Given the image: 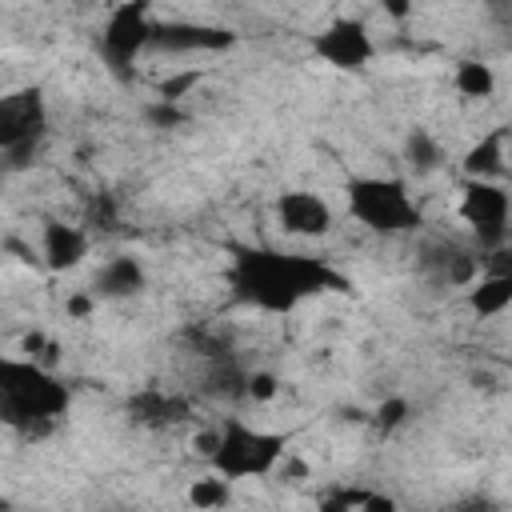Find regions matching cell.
<instances>
[{
  "label": "cell",
  "instance_id": "6",
  "mask_svg": "<svg viewBox=\"0 0 512 512\" xmlns=\"http://www.w3.org/2000/svg\"><path fill=\"white\" fill-rule=\"evenodd\" d=\"M152 28H156V12L144 0H128V4H116L108 12L96 48H100L104 68L120 84H128L136 76V60L152 48Z\"/></svg>",
  "mask_w": 512,
  "mask_h": 512
},
{
  "label": "cell",
  "instance_id": "4",
  "mask_svg": "<svg viewBox=\"0 0 512 512\" xmlns=\"http://www.w3.org/2000/svg\"><path fill=\"white\" fill-rule=\"evenodd\" d=\"M344 196L348 212L376 236H404L424 224V212L400 176H352Z\"/></svg>",
  "mask_w": 512,
  "mask_h": 512
},
{
  "label": "cell",
  "instance_id": "18",
  "mask_svg": "<svg viewBox=\"0 0 512 512\" xmlns=\"http://www.w3.org/2000/svg\"><path fill=\"white\" fill-rule=\"evenodd\" d=\"M248 376H252V372H244L232 352H220V356L208 360L204 392L216 396V400H240V396H248Z\"/></svg>",
  "mask_w": 512,
  "mask_h": 512
},
{
  "label": "cell",
  "instance_id": "10",
  "mask_svg": "<svg viewBox=\"0 0 512 512\" xmlns=\"http://www.w3.org/2000/svg\"><path fill=\"white\" fill-rule=\"evenodd\" d=\"M272 216L280 224L284 236H296V240H320L332 232L336 216H332V204L312 192V188H284L272 204Z\"/></svg>",
  "mask_w": 512,
  "mask_h": 512
},
{
  "label": "cell",
  "instance_id": "7",
  "mask_svg": "<svg viewBox=\"0 0 512 512\" xmlns=\"http://www.w3.org/2000/svg\"><path fill=\"white\" fill-rule=\"evenodd\" d=\"M460 220L468 224L480 256H492L508 248V220H512V196L504 184L488 180H464L460 184Z\"/></svg>",
  "mask_w": 512,
  "mask_h": 512
},
{
  "label": "cell",
  "instance_id": "3",
  "mask_svg": "<svg viewBox=\"0 0 512 512\" xmlns=\"http://www.w3.org/2000/svg\"><path fill=\"white\" fill-rule=\"evenodd\" d=\"M284 456H288V436H284V432L256 428V424H248V420H240V416H224L220 428L204 440V460H208V468H212L216 476H224L228 484L272 476Z\"/></svg>",
  "mask_w": 512,
  "mask_h": 512
},
{
  "label": "cell",
  "instance_id": "16",
  "mask_svg": "<svg viewBox=\"0 0 512 512\" xmlns=\"http://www.w3.org/2000/svg\"><path fill=\"white\" fill-rule=\"evenodd\" d=\"M508 136H512V128H492L480 140H472L468 152L460 156L464 180H488V184H496L500 172H504V160H508Z\"/></svg>",
  "mask_w": 512,
  "mask_h": 512
},
{
  "label": "cell",
  "instance_id": "22",
  "mask_svg": "<svg viewBox=\"0 0 512 512\" xmlns=\"http://www.w3.org/2000/svg\"><path fill=\"white\" fill-rule=\"evenodd\" d=\"M404 420H408V400H404V396H388V400L376 408V416H372V424H376L380 432H396Z\"/></svg>",
  "mask_w": 512,
  "mask_h": 512
},
{
  "label": "cell",
  "instance_id": "9",
  "mask_svg": "<svg viewBox=\"0 0 512 512\" xmlns=\"http://www.w3.org/2000/svg\"><path fill=\"white\" fill-rule=\"evenodd\" d=\"M416 268L424 280H432L436 288H472L484 272V256L480 248H468L460 240H448V236H436V240H424L420 252H416Z\"/></svg>",
  "mask_w": 512,
  "mask_h": 512
},
{
  "label": "cell",
  "instance_id": "5",
  "mask_svg": "<svg viewBox=\"0 0 512 512\" xmlns=\"http://www.w3.org/2000/svg\"><path fill=\"white\" fill-rule=\"evenodd\" d=\"M48 136V104L44 92L32 88H16L0 100V160L8 172H24Z\"/></svg>",
  "mask_w": 512,
  "mask_h": 512
},
{
  "label": "cell",
  "instance_id": "11",
  "mask_svg": "<svg viewBox=\"0 0 512 512\" xmlns=\"http://www.w3.org/2000/svg\"><path fill=\"white\" fill-rule=\"evenodd\" d=\"M240 36L224 24H200V20H156L152 48L164 56H192V52H228Z\"/></svg>",
  "mask_w": 512,
  "mask_h": 512
},
{
  "label": "cell",
  "instance_id": "23",
  "mask_svg": "<svg viewBox=\"0 0 512 512\" xmlns=\"http://www.w3.org/2000/svg\"><path fill=\"white\" fill-rule=\"evenodd\" d=\"M196 80H200V72H180V76L164 80V84H160V100H164V104H176V100H180Z\"/></svg>",
  "mask_w": 512,
  "mask_h": 512
},
{
  "label": "cell",
  "instance_id": "19",
  "mask_svg": "<svg viewBox=\"0 0 512 512\" xmlns=\"http://www.w3.org/2000/svg\"><path fill=\"white\" fill-rule=\"evenodd\" d=\"M452 88L460 96H468V100H488L496 92V72L484 60H460L452 68Z\"/></svg>",
  "mask_w": 512,
  "mask_h": 512
},
{
  "label": "cell",
  "instance_id": "20",
  "mask_svg": "<svg viewBox=\"0 0 512 512\" xmlns=\"http://www.w3.org/2000/svg\"><path fill=\"white\" fill-rule=\"evenodd\" d=\"M188 504L196 512H224L232 504V484L224 476L208 472V476H200V480L188 484Z\"/></svg>",
  "mask_w": 512,
  "mask_h": 512
},
{
  "label": "cell",
  "instance_id": "28",
  "mask_svg": "<svg viewBox=\"0 0 512 512\" xmlns=\"http://www.w3.org/2000/svg\"><path fill=\"white\" fill-rule=\"evenodd\" d=\"M408 12H412V8H408V4H388V16H396V20H404V16H408Z\"/></svg>",
  "mask_w": 512,
  "mask_h": 512
},
{
  "label": "cell",
  "instance_id": "15",
  "mask_svg": "<svg viewBox=\"0 0 512 512\" xmlns=\"http://www.w3.org/2000/svg\"><path fill=\"white\" fill-rule=\"evenodd\" d=\"M144 288H148V272H144V264H140L136 256H128V252L108 256V260L96 268L92 284H88V292H92L96 300H132V296H140Z\"/></svg>",
  "mask_w": 512,
  "mask_h": 512
},
{
  "label": "cell",
  "instance_id": "25",
  "mask_svg": "<svg viewBox=\"0 0 512 512\" xmlns=\"http://www.w3.org/2000/svg\"><path fill=\"white\" fill-rule=\"evenodd\" d=\"M148 120H152V124H160V128H168V124H180V120H184V112L160 100V104H152V108H148Z\"/></svg>",
  "mask_w": 512,
  "mask_h": 512
},
{
  "label": "cell",
  "instance_id": "2",
  "mask_svg": "<svg viewBox=\"0 0 512 512\" xmlns=\"http://www.w3.org/2000/svg\"><path fill=\"white\" fill-rule=\"evenodd\" d=\"M72 408L68 384L36 360H0V420L20 436L52 432Z\"/></svg>",
  "mask_w": 512,
  "mask_h": 512
},
{
  "label": "cell",
  "instance_id": "1",
  "mask_svg": "<svg viewBox=\"0 0 512 512\" xmlns=\"http://www.w3.org/2000/svg\"><path fill=\"white\" fill-rule=\"evenodd\" d=\"M224 280L232 296L256 312L288 316L300 304L316 296H344L352 292V280L324 256L312 252H288V248H264V244H240L228 256Z\"/></svg>",
  "mask_w": 512,
  "mask_h": 512
},
{
  "label": "cell",
  "instance_id": "21",
  "mask_svg": "<svg viewBox=\"0 0 512 512\" xmlns=\"http://www.w3.org/2000/svg\"><path fill=\"white\" fill-rule=\"evenodd\" d=\"M368 492L372 488H332V492H324L320 496V504H316V512H368Z\"/></svg>",
  "mask_w": 512,
  "mask_h": 512
},
{
  "label": "cell",
  "instance_id": "8",
  "mask_svg": "<svg viewBox=\"0 0 512 512\" xmlns=\"http://www.w3.org/2000/svg\"><path fill=\"white\" fill-rule=\"evenodd\" d=\"M312 52L320 64L336 72H364L376 60V40L364 20L356 16H336L312 36Z\"/></svg>",
  "mask_w": 512,
  "mask_h": 512
},
{
  "label": "cell",
  "instance_id": "17",
  "mask_svg": "<svg viewBox=\"0 0 512 512\" xmlns=\"http://www.w3.org/2000/svg\"><path fill=\"white\" fill-rule=\"evenodd\" d=\"M400 160H404V168L412 172V176H432V172H440L444 168V144H440V136L432 132V128H424V124H412L408 132H404V140H400Z\"/></svg>",
  "mask_w": 512,
  "mask_h": 512
},
{
  "label": "cell",
  "instance_id": "24",
  "mask_svg": "<svg viewBox=\"0 0 512 512\" xmlns=\"http://www.w3.org/2000/svg\"><path fill=\"white\" fill-rule=\"evenodd\" d=\"M276 376L272 372H252L248 376V400H272L276 396Z\"/></svg>",
  "mask_w": 512,
  "mask_h": 512
},
{
  "label": "cell",
  "instance_id": "12",
  "mask_svg": "<svg viewBox=\"0 0 512 512\" xmlns=\"http://www.w3.org/2000/svg\"><path fill=\"white\" fill-rule=\"evenodd\" d=\"M464 304L476 320H492L504 308H512V248H500V252L484 256V272L464 292Z\"/></svg>",
  "mask_w": 512,
  "mask_h": 512
},
{
  "label": "cell",
  "instance_id": "26",
  "mask_svg": "<svg viewBox=\"0 0 512 512\" xmlns=\"http://www.w3.org/2000/svg\"><path fill=\"white\" fill-rule=\"evenodd\" d=\"M92 308H96V296H92V292H76V296L68 300V316H72V320H84Z\"/></svg>",
  "mask_w": 512,
  "mask_h": 512
},
{
  "label": "cell",
  "instance_id": "13",
  "mask_svg": "<svg viewBox=\"0 0 512 512\" xmlns=\"http://www.w3.org/2000/svg\"><path fill=\"white\" fill-rule=\"evenodd\" d=\"M124 412H128V420H132L136 428H144V432H168V428L184 424L192 408H188V396L148 384V388H136V392L124 400Z\"/></svg>",
  "mask_w": 512,
  "mask_h": 512
},
{
  "label": "cell",
  "instance_id": "27",
  "mask_svg": "<svg viewBox=\"0 0 512 512\" xmlns=\"http://www.w3.org/2000/svg\"><path fill=\"white\" fill-rule=\"evenodd\" d=\"M456 512H496V504L488 496H468V500L456 504Z\"/></svg>",
  "mask_w": 512,
  "mask_h": 512
},
{
  "label": "cell",
  "instance_id": "14",
  "mask_svg": "<svg viewBox=\"0 0 512 512\" xmlns=\"http://www.w3.org/2000/svg\"><path fill=\"white\" fill-rule=\"evenodd\" d=\"M88 248H92L88 228L68 224V220H44V228H40V256H44V268L48 272H72V268H80L88 260Z\"/></svg>",
  "mask_w": 512,
  "mask_h": 512
}]
</instances>
